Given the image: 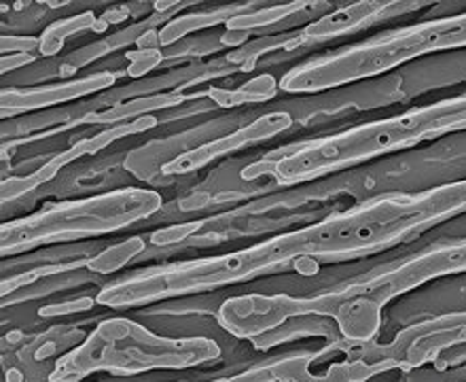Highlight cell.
Masks as SVG:
<instances>
[{"label":"cell","mask_w":466,"mask_h":382,"mask_svg":"<svg viewBox=\"0 0 466 382\" xmlns=\"http://www.w3.org/2000/svg\"><path fill=\"white\" fill-rule=\"evenodd\" d=\"M293 115L287 111H274L268 115H261L255 121H250L248 126L236 129L228 136H221V139H215L206 145H199L196 149H189V151L177 155V158L166 161L161 172L166 177H180V174L196 172L199 168L208 166L210 161H215L223 155L238 151V149H244L248 145H257V142L269 140L274 136L287 132V129L293 126Z\"/></svg>","instance_id":"9"},{"label":"cell","mask_w":466,"mask_h":382,"mask_svg":"<svg viewBox=\"0 0 466 382\" xmlns=\"http://www.w3.org/2000/svg\"><path fill=\"white\" fill-rule=\"evenodd\" d=\"M38 47H41V41L35 36H3L0 38V49H3V56L9 54H35L38 56Z\"/></svg>","instance_id":"23"},{"label":"cell","mask_w":466,"mask_h":382,"mask_svg":"<svg viewBox=\"0 0 466 382\" xmlns=\"http://www.w3.org/2000/svg\"><path fill=\"white\" fill-rule=\"evenodd\" d=\"M145 249H147L145 238L132 236V238H127V241L113 244V247L100 251L98 255L89 257L87 270L96 272V274H113V272L121 270L123 265L132 262L134 257H138Z\"/></svg>","instance_id":"19"},{"label":"cell","mask_w":466,"mask_h":382,"mask_svg":"<svg viewBox=\"0 0 466 382\" xmlns=\"http://www.w3.org/2000/svg\"><path fill=\"white\" fill-rule=\"evenodd\" d=\"M462 129H466V94L280 149L246 166L242 179L271 177L284 187L301 185Z\"/></svg>","instance_id":"3"},{"label":"cell","mask_w":466,"mask_h":382,"mask_svg":"<svg viewBox=\"0 0 466 382\" xmlns=\"http://www.w3.org/2000/svg\"><path fill=\"white\" fill-rule=\"evenodd\" d=\"M155 126H159V119L155 118V115H147V118L127 121V124L105 128L102 132L89 136V139L76 140L73 147L66 149V151L54 155V158H51L49 161H45L41 168H36L35 172L25 174V177L3 179V185H0V193H3V204L13 202V200H17L22 196H28L30 191H35L41 185L49 183V181H54L57 177V172L73 164V161L87 158V155H96L98 151H102V149L113 145V142L126 139V136L142 134V132H147V129H151Z\"/></svg>","instance_id":"8"},{"label":"cell","mask_w":466,"mask_h":382,"mask_svg":"<svg viewBox=\"0 0 466 382\" xmlns=\"http://www.w3.org/2000/svg\"><path fill=\"white\" fill-rule=\"evenodd\" d=\"M206 98V89L202 92H193V94H185L183 89L177 88L172 92H157L151 96H142V98L136 100H127V102H119V105H113L105 108V111H92L86 113L83 118L75 119L73 124L64 126L62 129L75 128V126H119V124H127L129 119H140L147 118V115H153V111H166V108H174L185 105V102L191 100H199Z\"/></svg>","instance_id":"12"},{"label":"cell","mask_w":466,"mask_h":382,"mask_svg":"<svg viewBox=\"0 0 466 382\" xmlns=\"http://www.w3.org/2000/svg\"><path fill=\"white\" fill-rule=\"evenodd\" d=\"M314 355H293L271 361L278 382H354L348 361L333 364L325 374H314Z\"/></svg>","instance_id":"15"},{"label":"cell","mask_w":466,"mask_h":382,"mask_svg":"<svg viewBox=\"0 0 466 382\" xmlns=\"http://www.w3.org/2000/svg\"><path fill=\"white\" fill-rule=\"evenodd\" d=\"M424 5L429 3H413V0H360V3L341 6V9L325 13V15L314 19L306 28L297 32L293 49L301 47V45L333 41V38L350 35V32L378 24L381 19H390L403 15V13L416 11L418 6Z\"/></svg>","instance_id":"10"},{"label":"cell","mask_w":466,"mask_h":382,"mask_svg":"<svg viewBox=\"0 0 466 382\" xmlns=\"http://www.w3.org/2000/svg\"><path fill=\"white\" fill-rule=\"evenodd\" d=\"M98 304L92 297L87 300H70V302H62V304H49V306H43L38 310L41 316H60V315H75V313H83V310H89Z\"/></svg>","instance_id":"25"},{"label":"cell","mask_w":466,"mask_h":382,"mask_svg":"<svg viewBox=\"0 0 466 382\" xmlns=\"http://www.w3.org/2000/svg\"><path fill=\"white\" fill-rule=\"evenodd\" d=\"M87 268V259H81V262H70V263H54V265H43V268H35L28 272H22V274L5 278L3 284H0V295H3V304L9 302V297L15 294L17 289L28 287V284L41 281V278H47L51 274H60V272H70Z\"/></svg>","instance_id":"20"},{"label":"cell","mask_w":466,"mask_h":382,"mask_svg":"<svg viewBox=\"0 0 466 382\" xmlns=\"http://www.w3.org/2000/svg\"><path fill=\"white\" fill-rule=\"evenodd\" d=\"M202 223L204 222L183 223V225H172V228L157 230V232H153V234H151V243L155 244V247H167V244L180 243V241H185L187 236H191L193 232H196Z\"/></svg>","instance_id":"22"},{"label":"cell","mask_w":466,"mask_h":382,"mask_svg":"<svg viewBox=\"0 0 466 382\" xmlns=\"http://www.w3.org/2000/svg\"><path fill=\"white\" fill-rule=\"evenodd\" d=\"M129 60V67L126 68V75L132 77V79H138V77H145L159 67L161 62L166 60L164 51L161 49H138L134 54H126Z\"/></svg>","instance_id":"21"},{"label":"cell","mask_w":466,"mask_h":382,"mask_svg":"<svg viewBox=\"0 0 466 382\" xmlns=\"http://www.w3.org/2000/svg\"><path fill=\"white\" fill-rule=\"evenodd\" d=\"M252 6H257V3H238V5L218 6V9L196 11V13H187V15L174 17L159 30V49L170 47V45L183 41V38L189 36L191 32H199L204 28H212V26H221V24L228 26L233 17L244 15V13L248 11H255Z\"/></svg>","instance_id":"14"},{"label":"cell","mask_w":466,"mask_h":382,"mask_svg":"<svg viewBox=\"0 0 466 382\" xmlns=\"http://www.w3.org/2000/svg\"><path fill=\"white\" fill-rule=\"evenodd\" d=\"M96 24H98V17H96L94 11H83L75 17L57 19V22L49 24L47 28L43 30V35L38 36V41H41L38 56L41 57L57 56L70 36L79 35V32H86V30H94Z\"/></svg>","instance_id":"18"},{"label":"cell","mask_w":466,"mask_h":382,"mask_svg":"<svg viewBox=\"0 0 466 382\" xmlns=\"http://www.w3.org/2000/svg\"><path fill=\"white\" fill-rule=\"evenodd\" d=\"M116 73H94L87 77H79L73 81L54 83V86H38V88H5L0 94V115L3 119L15 118V115L43 111V108L66 105V102L86 98V96L100 94L105 89L113 88Z\"/></svg>","instance_id":"11"},{"label":"cell","mask_w":466,"mask_h":382,"mask_svg":"<svg viewBox=\"0 0 466 382\" xmlns=\"http://www.w3.org/2000/svg\"><path fill=\"white\" fill-rule=\"evenodd\" d=\"M466 47V11L384 32L352 47L297 64L280 77L284 94H320L371 79L416 57Z\"/></svg>","instance_id":"5"},{"label":"cell","mask_w":466,"mask_h":382,"mask_svg":"<svg viewBox=\"0 0 466 382\" xmlns=\"http://www.w3.org/2000/svg\"><path fill=\"white\" fill-rule=\"evenodd\" d=\"M450 219L451 204L441 187L420 193H388L252 247L136 272L100 289L96 302L115 310L138 308L170 297L248 283L287 270L303 259L338 263L375 255Z\"/></svg>","instance_id":"1"},{"label":"cell","mask_w":466,"mask_h":382,"mask_svg":"<svg viewBox=\"0 0 466 382\" xmlns=\"http://www.w3.org/2000/svg\"><path fill=\"white\" fill-rule=\"evenodd\" d=\"M177 13V11H172ZM172 13H153V17L145 19V22H138L134 26H129V28L116 32V35L108 36V38H102V41L89 45V47H83L79 51H75V54H70L66 60L60 68H57V75L60 77H70L76 70L86 67V64L98 60V57L111 54L115 49H121V47H127V45L132 43H138V38L145 35V32L153 30L155 26L161 24V22H170V15Z\"/></svg>","instance_id":"13"},{"label":"cell","mask_w":466,"mask_h":382,"mask_svg":"<svg viewBox=\"0 0 466 382\" xmlns=\"http://www.w3.org/2000/svg\"><path fill=\"white\" fill-rule=\"evenodd\" d=\"M36 60H38V56H35V54H9V56H3V60H0V73L6 75V73H11V70H15V68L30 67V64H35Z\"/></svg>","instance_id":"26"},{"label":"cell","mask_w":466,"mask_h":382,"mask_svg":"<svg viewBox=\"0 0 466 382\" xmlns=\"http://www.w3.org/2000/svg\"><path fill=\"white\" fill-rule=\"evenodd\" d=\"M464 272L466 238L420 251L397 265H388L319 295L248 294L229 297L218 306L217 321L236 338L252 342L297 316H322L335 323L344 340L371 342L380 332L381 310L394 297L410 294L429 281Z\"/></svg>","instance_id":"2"},{"label":"cell","mask_w":466,"mask_h":382,"mask_svg":"<svg viewBox=\"0 0 466 382\" xmlns=\"http://www.w3.org/2000/svg\"><path fill=\"white\" fill-rule=\"evenodd\" d=\"M338 351L348 355L354 382H367L388 370H416L448 348L466 345V313H450L407 327L388 345L378 342H348L341 338Z\"/></svg>","instance_id":"7"},{"label":"cell","mask_w":466,"mask_h":382,"mask_svg":"<svg viewBox=\"0 0 466 382\" xmlns=\"http://www.w3.org/2000/svg\"><path fill=\"white\" fill-rule=\"evenodd\" d=\"M157 191L123 187L98 196L45 206L0 228V255L11 257L56 243L98 238L145 222L161 209Z\"/></svg>","instance_id":"6"},{"label":"cell","mask_w":466,"mask_h":382,"mask_svg":"<svg viewBox=\"0 0 466 382\" xmlns=\"http://www.w3.org/2000/svg\"><path fill=\"white\" fill-rule=\"evenodd\" d=\"M127 15H129L127 6H115V9H108V11L105 13V15L98 17V24H96L94 32H102V30H106L108 26H115V24L123 22V19H126Z\"/></svg>","instance_id":"27"},{"label":"cell","mask_w":466,"mask_h":382,"mask_svg":"<svg viewBox=\"0 0 466 382\" xmlns=\"http://www.w3.org/2000/svg\"><path fill=\"white\" fill-rule=\"evenodd\" d=\"M278 89H280V81L274 75L263 73L255 77V79L246 81L244 86L238 89H221V88H206V98L215 102L221 108H233L239 105H257V102H268L276 98Z\"/></svg>","instance_id":"17"},{"label":"cell","mask_w":466,"mask_h":382,"mask_svg":"<svg viewBox=\"0 0 466 382\" xmlns=\"http://www.w3.org/2000/svg\"><path fill=\"white\" fill-rule=\"evenodd\" d=\"M208 382H278V378H276L274 367H271V364H268V366H255L250 367V370L233 374V377H225V378H217Z\"/></svg>","instance_id":"24"},{"label":"cell","mask_w":466,"mask_h":382,"mask_svg":"<svg viewBox=\"0 0 466 382\" xmlns=\"http://www.w3.org/2000/svg\"><path fill=\"white\" fill-rule=\"evenodd\" d=\"M331 3H312V0H297V3H284V5H274V6H265V9H255L244 13V15L233 17L228 24L229 32H246L250 35L252 30L258 28H269V26L287 22L289 17L293 15H301V13H309V11H322V9H331Z\"/></svg>","instance_id":"16"},{"label":"cell","mask_w":466,"mask_h":382,"mask_svg":"<svg viewBox=\"0 0 466 382\" xmlns=\"http://www.w3.org/2000/svg\"><path fill=\"white\" fill-rule=\"evenodd\" d=\"M218 357L221 346L210 338H167L126 316H113L100 321L81 345L56 361L49 382H81L92 374L134 377L189 370Z\"/></svg>","instance_id":"4"}]
</instances>
